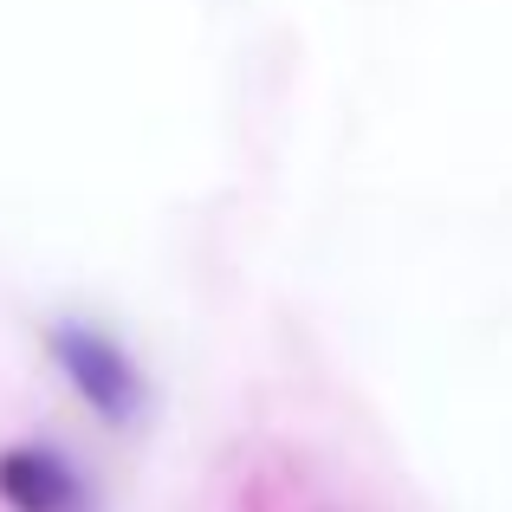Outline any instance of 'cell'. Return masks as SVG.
Segmentation results:
<instances>
[{"mask_svg":"<svg viewBox=\"0 0 512 512\" xmlns=\"http://www.w3.org/2000/svg\"><path fill=\"white\" fill-rule=\"evenodd\" d=\"M0 500L13 512H78L85 487H78L72 461L52 448H7L0 454Z\"/></svg>","mask_w":512,"mask_h":512,"instance_id":"obj_2","label":"cell"},{"mask_svg":"<svg viewBox=\"0 0 512 512\" xmlns=\"http://www.w3.org/2000/svg\"><path fill=\"white\" fill-rule=\"evenodd\" d=\"M52 357H59V370L72 376V389L104 415V422H130V415H137L143 376H137V363H130L124 350L104 338V331L59 325V331H52Z\"/></svg>","mask_w":512,"mask_h":512,"instance_id":"obj_1","label":"cell"}]
</instances>
